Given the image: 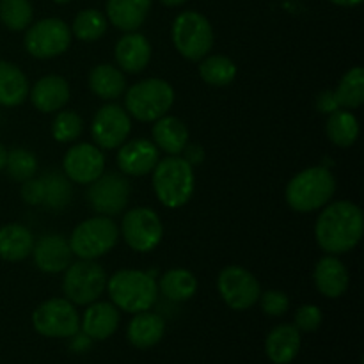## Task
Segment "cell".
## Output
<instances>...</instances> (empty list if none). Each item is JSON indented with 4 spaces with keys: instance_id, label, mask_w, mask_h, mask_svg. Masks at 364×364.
<instances>
[{
    "instance_id": "obj_21",
    "label": "cell",
    "mask_w": 364,
    "mask_h": 364,
    "mask_svg": "<svg viewBox=\"0 0 364 364\" xmlns=\"http://www.w3.org/2000/svg\"><path fill=\"white\" fill-rule=\"evenodd\" d=\"M119 326V309L112 302H92L82 318V331L91 340H107Z\"/></svg>"
},
{
    "instance_id": "obj_40",
    "label": "cell",
    "mask_w": 364,
    "mask_h": 364,
    "mask_svg": "<svg viewBox=\"0 0 364 364\" xmlns=\"http://www.w3.org/2000/svg\"><path fill=\"white\" fill-rule=\"evenodd\" d=\"M21 199H23L27 205L38 206L43 205V199H45V183L41 180H36V178H31V180L23 181L21 183Z\"/></svg>"
},
{
    "instance_id": "obj_15",
    "label": "cell",
    "mask_w": 364,
    "mask_h": 364,
    "mask_svg": "<svg viewBox=\"0 0 364 364\" xmlns=\"http://www.w3.org/2000/svg\"><path fill=\"white\" fill-rule=\"evenodd\" d=\"M64 173L68 180L80 185H91L98 180L105 169V156L102 149L89 142H80L68 149L63 160Z\"/></svg>"
},
{
    "instance_id": "obj_14",
    "label": "cell",
    "mask_w": 364,
    "mask_h": 364,
    "mask_svg": "<svg viewBox=\"0 0 364 364\" xmlns=\"http://www.w3.org/2000/svg\"><path fill=\"white\" fill-rule=\"evenodd\" d=\"M130 199V183L124 176L116 173L102 174L91 183L87 191L89 205L100 215H117L123 212Z\"/></svg>"
},
{
    "instance_id": "obj_4",
    "label": "cell",
    "mask_w": 364,
    "mask_h": 364,
    "mask_svg": "<svg viewBox=\"0 0 364 364\" xmlns=\"http://www.w3.org/2000/svg\"><path fill=\"white\" fill-rule=\"evenodd\" d=\"M110 301L117 309L127 313H141L151 309L159 295V284L151 274L142 270H117L110 279H107V288Z\"/></svg>"
},
{
    "instance_id": "obj_35",
    "label": "cell",
    "mask_w": 364,
    "mask_h": 364,
    "mask_svg": "<svg viewBox=\"0 0 364 364\" xmlns=\"http://www.w3.org/2000/svg\"><path fill=\"white\" fill-rule=\"evenodd\" d=\"M6 171L9 178L23 183V181L34 178L36 173H38V159L28 149L16 148L13 151H7Z\"/></svg>"
},
{
    "instance_id": "obj_45",
    "label": "cell",
    "mask_w": 364,
    "mask_h": 364,
    "mask_svg": "<svg viewBox=\"0 0 364 364\" xmlns=\"http://www.w3.org/2000/svg\"><path fill=\"white\" fill-rule=\"evenodd\" d=\"M162 4H166V6L169 7H176V6H181V4H185L187 0H160Z\"/></svg>"
},
{
    "instance_id": "obj_1",
    "label": "cell",
    "mask_w": 364,
    "mask_h": 364,
    "mask_svg": "<svg viewBox=\"0 0 364 364\" xmlns=\"http://www.w3.org/2000/svg\"><path fill=\"white\" fill-rule=\"evenodd\" d=\"M363 233V210L352 201H336L326 205L316 219V244L327 255L340 256L350 252L361 242Z\"/></svg>"
},
{
    "instance_id": "obj_6",
    "label": "cell",
    "mask_w": 364,
    "mask_h": 364,
    "mask_svg": "<svg viewBox=\"0 0 364 364\" xmlns=\"http://www.w3.org/2000/svg\"><path fill=\"white\" fill-rule=\"evenodd\" d=\"M119 240V228L110 217L98 215L84 220L73 230L70 247L80 259H96L112 251Z\"/></svg>"
},
{
    "instance_id": "obj_16",
    "label": "cell",
    "mask_w": 364,
    "mask_h": 364,
    "mask_svg": "<svg viewBox=\"0 0 364 364\" xmlns=\"http://www.w3.org/2000/svg\"><path fill=\"white\" fill-rule=\"evenodd\" d=\"M159 162V148L148 139H134L119 146L117 167L128 176H146Z\"/></svg>"
},
{
    "instance_id": "obj_17",
    "label": "cell",
    "mask_w": 364,
    "mask_h": 364,
    "mask_svg": "<svg viewBox=\"0 0 364 364\" xmlns=\"http://www.w3.org/2000/svg\"><path fill=\"white\" fill-rule=\"evenodd\" d=\"M32 256L41 272L59 274L70 267L73 252L70 242L63 235H43L38 242H34Z\"/></svg>"
},
{
    "instance_id": "obj_38",
    "label": "cell",
    "mask_w": 364,
    "mask_h": 364,
    "mask_svg": "<svg viewBox=\"0 0 364 364\" xmlns=\"http://www.w3.org/2000/svg\"><path fill=\"white\" fill-rule=\"evenodd\" d=\"M262 302V309L269 316H283L290 309V299L284 291L269 290L259 295L258 299Z\"/></svg>"
},
{
    "instance_id": "obj_7",
    "label": "cell",
    "mask_w": 364,
    "mask_h": 364,
    "mask_svg": "<svg viewBox=\"0 0 364 364\" xmlns=\"http://www.w3.org/2000/svg\"><path fill=\"white\" fill-rule=\"evenodd\" d=\"M174 48L187 60H201L213 46V28L205 14L183 11L173 23Z\"/></svg>"
},
{
    "instance_id": "obj_26",
    "label": "cell",
    "mask_w": 364,
    "mask_h": 364,
    "mask_svg": "<svg viewBox=\"0 0 364 364\" xmlns=\"http://www.w3.org/2000/svg\"><path fill=\"white\" fill-rule=\"evenodd\" d=\"M164 333H166V322L156 313H135L130 326H128V340L137 348L155 347L162 340Z\"/></svg>"
},
{
    "instance_id": "obj_22",
    "label": "cell",
    "mask_w": 364,
    "mask_h": 364,
    "mask_svg": "<svg viewBox=\"0 0 364 364\" xmlns=\"http://www.w3.org/2000/svg\"><path fill=\"white\" fill-rule=\"evenodd\" d=\"M151 11V0H109L107 20L123 32H135L144 25Z\"/></svg>"
},
{
    "instance_id": "obj_29",
    "label": "cell",
    "mask_w": 364,
    "mask_h": 364,
    "mask_svg": "<svg viewBox=\"0 0 364 364\" xmlns=\"http://www.w3.org/2000/svg\"><path fill=\"white\" fill-rule=\"evenodd\" d=\"M159 290L173 302H185L198 291V279L187 269H171L160 277Z\"/></svg>"
},
{
    "instance_id": "obj_18",
    "label": "cell",
    "mask_w": 364,
    "mask_h": 364,
    "mask_svg": "<svg viewBox=\"0 0 364 364\" xmlns=\"http://www.w3.org/2000/svg\"><path fill=\"white\" fill-rule=\"evenodd\" d=\"M28 96H31L32 105L39 112H59L70 102V84L66 82V78L59 77V75H46L36 82L34 87L28 91Z\"/></svg>"
},
{
    "instance_id": "obj_42",
    "label": "cell",
    "mask_w": 364,
    "mask_h": 364,
    "mask_svg": "<svg viewBox=\"0 0 364 364\" xmlns=\"http://www.w3.org/2000/svg\"><path fill=\"white\" fill-rule=\"evenodd\" d=\"M183 151H185L183 159L187 160V162L191 164L192 167L199 166V164H201L203 160H205V151H203L201 146H198V144H194V146H185Z\"/></svg>"
},
{
    "instance_id": "obj_34",
    "label": "cell",
    "mask_w": 364,
    "mask_h": 364,
    "mask_svg": "<svg viewBox=\"0 0 364 364\" xmlns=\"http://www.w3.org/2000/svg\"><path fill=\"white\" fill-rule=\"evenodd\" d=\"M34 9L28 0H0V21L9 31H25L32 23Z\"/></svg>"
},
{
    "instance_id": "obj_8",
    "label": "cell",
    "mask_w": 364,
    "mask_h": 364,
    "mask_svg": "<svg viewBox=\"0 0 364 364\" xmlns=\"http://www.w3.org/2000/svg\"><path fill=\"white\" fill-rule=\"evenodd\" d=\"M105 288L107 272L95 259H78L64 270L63 291L71 304H92L102 297Z\"/></svg>"
},
{
    "instance_id": "obj_27",
    "label": "cell",
    "mask_w": 364,
    "mask_h": 364,
    "mask_svg": "<svg viewBox=\"0 0 364 364\" xmlns=\"http://www.w3.org/2000/svg\"><path fill=\"white\" fill-rule=\"evenodd\" d=\"M28 80L13 63L0 60V105L18 107L28 98Z\"/></svg>"
},
{
    "instance_id": "obj_43",
    "label": "cell",
    "mask_w": 364,
    "mask_h": 364,
    "mask_svg": "<svg viewBox=\"0 0 364 364\" xmlns=\"http://www.w3.org/2000/svg\"><path fill=\"white\" fill-rule=\"evenodd\" d=\"M331 4L334 6H340V7H355L363 2V0H329Z\"/></svg>"
},
{
    "instance_id": "obj_24",
    "label": "cell",
    "mask_w": 364,
    "mask_h": 364,
    "mask_svg": "<svg viewBox=\"0 0 364 364\" xmlns=\"http://www.w3.org/2000/svg\"><path fill=\"white\" fill-rule=\"evenodd\" d=\"M151 135L156 148L166 151L167 155H180L188 144V130L181 119L174 116H162L153 121Z\"/></svg>"
},
{
    "instance_id": "obj_44",
    "label": "cell",
    "mask_w": 364,
    "mask_h": 364,
    "mask_svg": "<svg viewBox=\"0 0 364 364\" xmlns=\"http://www.w3.org/2000/svg\"><path fill=\"white\" fill-rule=\"evenodd\" d=\"M6 162H7V149L6 146L0 142V171L6 169Z\"/></svg>"
},
{
    "instance_id": "obj_32",
    "label": "cell",
    "mask_w": 364,
    "mask_h": 364,
    "mask_svg": "<svg viewBox=\"0 0 364 364\" xmlns=\"http://www.w3.org/2000/svg\"><path fill=\"white\" fill-rule=\"evenodd\" d=\"M336 102L340 109H358L364 102V70L361 66L350 68L341 77L336 91Z\"/></svg>"
},
{
    "instance_id": "obj_13",
    "label": "cell",
    "mask_w": 364,
    "mask_h": 364,
    "mask_svg": "<svg viewBox=\"0 0 364 364\" xmlns=\"http://www.w3.org/2000/svg\"><path fill=\"white\" fill-rule=\"evenodd\" d=\"M132 132L130 114L116 103L103 105L95 114L91 123V134L96 146L103 149H116L124 144Z\"/></svg>"
},
{
    "instance_id": "obj_5",
    "label": "cell",
    "mask_w": 364,
    "mask_h": 364,
    "mask_svg": "<svg viewBox=\"0 0 364 364\" xmlns=\"http://www.w3.org/2000/svg\"><path fill=\"white\" fill-rule=\"evenodd\" d=\"M174 89L162 78H146L132 85L124 96V107L132 117L142 123H153L171 110Z\"/></svg>"
},
{
    "instance_id": "obj_37",
    "label": "cell",
    "mask_w": 364,
    "mask_h": 364,
    "mask_svg": "<svg viewBox=\"0 0 364 364\" xmlns=\"http://www.w3.org/2000/svg\"><path fill=\"white\" fill-rule=\"evenodd\" d=\"M84 132V121L73 110H59L52 123V135L57 142H73Z\"/></svg>"
},
{
    "instance_id": "obj_3",
    "label": "cell",
    "mask_w": 364,
    "mask_h": 364,
    "mask_svg": "<svg viewBox=\"0 0 364 364\" xmlns=\"http://www.w3.org/2000/svg\"><path fill=\"white\" fill-rule=\"evenodd\" d=\"M336 192V178L327 167L315 166L295 174L287 185L288 206L294 212L309 213L322 210Z\"/></svg>"
},
{
    "instance_id": "obj_11",
    "label": "cell",
    "mask_w": 364,
    "mask_h": 364,
    "mask_svg": "<svg viewBox=\"0 0 364 364\" xmlns=\"http://www.w3.org/2000/svg\"><path fill=\"white\" fill-rule=\"evenodd\" d=\"M121 233L128 247L135 252H149L162 242L164 226L159 213L146 206H137L124 213Z\"/></svg>"
},
{
    "instance_id": "obj_33",
    "label": "cell",
    "mask_w": 364,
    "mask_h": 364,
    "mask_svg": "<svg viewBox=\"0 0 364 364\" xmlns=\"http://www.w3.org/2000/svg\"><path fill=\"white\" fill-rule=\"evenodd\" d=\"M107 27H109V20L105 14L96 9H84L75 16L71 36L84 43H92L105 36Z\"/></svg>"
},
{
    "instance_id": "obj_20",
    "label": "cell",
    "mask_w": 364,
    "mask_h": 364,
    "mask_svg": "<svg viewBox=\"0 0 364 364\" xmlns=\"http://www.w3.org/2000/svg\"><path fill=\"white\" fill-rule=\"evenodd\" d=\"M116 55L117 66L121 71L127 73H141L148 68L151 60V45L146 39V36L135 32H127L119 41L116 43Z\"/></svg>"
},
{
    "instance_id": "obj_10",
    "label": "cell",
    "mask_w": 364,
    "mask_h": 364,
    "mask_svg": "<svg viewBox=\"0 0 364 364\" xmlns=\"http://www.w3.org/2000/svg\"><path fill=\"white\" fill-rule=\"evenodd\" d=\"M32 326L41 336L71 338L80 331V316L68 299H50L34 309Z\"/></svg>"
},
{
    "instance_id": "obj_36",
    "label": "cell",
    "mask_w": 364,
    "mask_h": 364,
    "mask_svg": "<svg viewBox=\"0 0 364 364\" xmlns=\"http://www.w3.org/2000/svg\"><path fill=\"white\" fill-rule=\"evenodd\" d=\"M43 183H45V199H43V205L46 208L63 210L64 206H68V203L71 199V185L63 174H46L43 178Z\"/></svg>"
},
{
    "instance_id": "obj_9",
    "label": "cell",
    "mask_w": 364,
    "mask_h": 364,
    "mask_svg": "<svg viewBox=\"0 0 364 364\" xmlns=\"http://www.w3.org/2000/svg\"><path fill=\"white\" fill-rule=\"evenodd\" d=\"M23 45L36 59H53L70 48L71 28L59 18H43L28 25Z\"/></svg>"
},
{
    "instance_id": "obj_25",
    "label": "cell",
    "mask_w": 364,
    "mask_h": 364,
    "mask_svg": "<svg viewBox=\"0 0 364 364\" xmlns=\"http://www.w3.org/2000/svg\"><path fill=\"white\" fill-rule=\"evenodd\" d=\"M34 235L23 224H6L0 228V258L6 262H21L34 249Z\"/></svg>"
},
{
    "instance_id": "obj_30",
    "label": "cell",
    "mask_w": 364,
    "mask_h": 364,
    "mask_svg": "<svg viewBox=\"0 0 364 364\" xmlns=\"http://www.w3.org/2000/svg\"><path fill=\"white\" fill-rule=\"evenodd\" d=\"M326 132L333 144L340 146V148H348L359 137V121L350 110L338 109L336 112L329 114Z\"/></svg>"
},
{
    "instance_id": "obj_19",
    "label": "cell",
    "mask_w": 364,
    "mask_h": 364,
    "mask_svg": "<svg viewBox=\"0 0 364 364\" xmlns=\"http://www.w3.org/2000/svg\"><path fill=\"white\" fill-rule=\"evenodd\" d=\"M313 279H315V287L323 297L327 299H338L348 290L350 284V276L341 259L338 256L327 255L318 259L313 272Z\"/></svg>"
},
{
    "instance_id": "obj_12",
    "label": "cell",
    "mask_w": 364,
    "mask_h": 364,
    "mask_svg": "<svg viewBox=\"0 0 364 364\" xmlns=\"http://www.w3.org/2000/svg\"><path fill=\"white\" fill-rule=\"evenodd\" d=\"M217 290L223 301L235 311L251 309L262 295L259 281L240 265H230L220 270L217 277Z\"/></svg>"
},
{
    "instance_id": "obj_28",
    "label": "cell",
    "mask_w": 364,
    "mask_h": 364,
    "mask_svg": "<svg viewBox=\"0 0 364 364\" xmlns=\"http://www.w3.org/2000/svg\"><path fill=\"white\" fill-rule=\"evenodd\" d=\"M127 80L119 68L98 64L89 73V89L102 100H117L124 92Z\"/></svg>"
},
{
    "instance_id": "obj_39",
    "label": "cell",
    "mask_w": 364,
    "mask_h": 364,
    "mask_svg": "<svg viewBox=\"0 0 364 364\" xmlns=\"http://www.w3.org/2000/svg\"><path fill=\"white\" fill-rule=\"evenodd\" d=\"M322 309L315 304H304L295 313V327L304 333H315L322 326Z\"/></svg>"
},
{
    "instance_id": "obj_41",
    "label": "cell",
    "mask_w": 364,
    "mask_h": 364,
    "mask_svg": "<svg viewBox=\"0 0 364 364\" xmlns=\"http://www.w3.org/2000/svg\"><path fill=\"white\" fill-rule=\"evenodd\" d=\"M316 109L322 114H333L340 109L336 102V96H334V91H323L316 96Z\"/></svg>"
},
{
    "instance_id": "obj_23",
    "label": "cell",
    "mask_w": 364,
    "mask_h": 364,
    "mask_svg": "<svg viewBox=\"0 0 364 364\" xmlns=\"http://www.w3.org/2000/svg\"><path fill=\"white\" fill-rule=\"evenodd\" d=\"M301 350V331L291 323L274 327L265 340L267 358L274 364H288Z\"/></svg>"
},
{
    "instance_id": "obj_46",
    "label": "cell",
    "mask_w": 364,
    "mask_h": 364,
    "mask_svg": "<svg viewBox=\"0 0 364 364\" xmlns=\"http://www.w3.org/2000/svg\"><path fill=\"white\" fill-rule=\"evenodd\" d=\"M52 2H55V4H68V2H71V0H52Z\"/></svg>"
},
{
    "instance_id": "obj_2",
    "label": "cell",
    "mask_w": 364,
    "mask_h": 364,
    "mask_svg": "<svg viewBox=\"0 0 364 364\" xmlns=\"http://www.w3.org/2000/svg\"><path fill=\"white\" fill-rule=\"evenodd\" d=\"M153 173V191L166 208L176 210L187 205L194 196V167L180 155H169L156 162Z\"/></svg>"
},
{
    "instance_id": "obj_31",
    "label": "cell",
    "mask_w": 364,
    "mask_h": 364,
    "mask_svg": "<svg viewBox=\"0 0 364 364\" xmlns=\"http://www.w3.org/2000/svg\"><path fill=\"white\" fill-rule=\"evenodd\" d=\"M199 77L213 87H226L237 78V64L226 55H206L199 64Z\"/></svg>"
}]
</instances>
